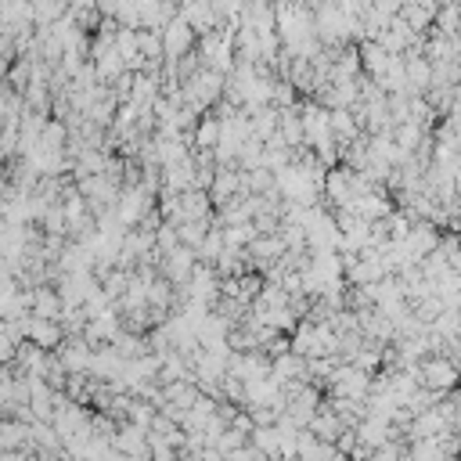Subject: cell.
Returning a JSON list of instances; mask_svg holds the SVG:
<instances>
[{"label":"cell","instance_id":"6da1fadb","mask_svg":"<svg viewBox=\"0 0 461 461\" xmlns=\"http://www.w3.org/2000/svg\"><path fill=\"white\" fill-rule=\"evenodd\" d=\"M425 382L429 386H451L454 382V368L443 364V361H429L425 364Z\"/></svg>","mask_w":461,"mask_h":461},{"label":"cell","instance_id":"7a4b0ae2","mask_svg":"<svg viewBox=\"0 0 461 461\" xmlns=\"http://www.w3.org/2000/svg\"><path fill=\"white\" fill-rule=\"evenodd\" d=\"M26 443V429L15 422H4L0 425V447H22Z\"/></svg>","mask_w":461,"mask_h":461},{"label":"cell","instance_id":"3957f363","mask_svg":"<svg viewBox=\"0 0 461 461\" xmlns=\"http://www.w3.org/2000/svg\"><path fill=\"white\" fill-rule=\"evenodd\" d=\"M364 65H368L375 76H382L386 69H389V55H386L382 47H364Z\"/></svg>","mask_w":461,"mask_h":461},{"label":"cell","instance_id":"277c9868","mask_svg":"<svg viewBox=\"0 0 461 461\" xmlns=\"http://www.w3.org/2000/svg\"><path fill=\"white\" fill-rule=\"evenodd\" d=\"M105 58H116V62H119V51H112V55H105ZM101 69H105V76H109V73H112V62H105Z\"/></svg>","mask_w":461,"mask_h":461}]
</instances>
